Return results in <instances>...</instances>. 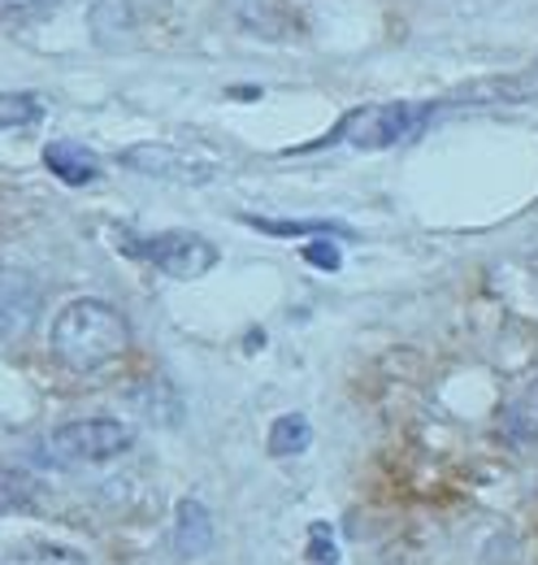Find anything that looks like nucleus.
<instances>
[{
	"instance_id": "nucleus-5",
	"label": "nucleus",
	"mask_w": 538,
	"mask_h": 565,
	"mask_svg": "<svg viewBox=\"0 0 538 565\" xmlns=\"http://www.w3.org/2000/svg\"><path fill=\"white\" fill-rule=\"evenodd\" d=\"M40 313V282L18 266H0V340H18Z\"/></svg>"
},
{
	"instance_id": "nucleus-2",
	"label": "nucleus",
	"mask_w": 538,
	"mask_h": 565,
	"mask_svg": "<svg viewBox=\"0 0 538 565\" xmlns=\"http://www.w3.org/2000/svg\"><path fill=\"white\" fill-rule=\"evenodd\" d=\"M434 114H439V105H426V100L361 105V109H352L338 122L335 136L326 143H347V148H361V152H383V148H396V143H408L412 136H421Z\"/></svg>"
},
{
	"instance_id": "nucleus-11",
	"label": "nucleus",
	"mask_w": 538,
	"mask_h": 565,
	"mask_svg": "<svg viewBox=\"0 0 538 565\" xmlns=\"http://www.w3.org/2000/svg\"><path fill=\"white\" fill-rule=\"evenodd\" d=\"M35 500H40V488H35L31 475L0 466V518H4V513H26Z\"/></svg>"
},
{
	"instance_id": "nucleus-10",
	"label": "nucleus",
	"mask_w": 538,
	"mask_h": 565,
	"mask_svg": "<svg viewBox=\"0 0 538 565\" xmlns=\"http://www.w3.org/2000/svg\"><path fill=\"white\" fill-rule=\"evenodd\" d=\"M309 444H313V426L304 414H287L269 426V452L273 457H300Z\"/></svg>"
},
{
	"instance_id": "nucleus-4",
	"label": "nucleus",
	"mask_w": 538,
	"mask_h": 565,
	"mask_svg": "<svg viewBox=\"0 0 538 565\" xmlns=\"http://www.w3.org/2000/svg\"><path fill=\"white\" fill-rule=\"evenodd\" d=\"M127 253H134L139 262L157 266L165 279H201L217 266V244L204 239L196 231H161V235H148V239H131Z\"/></svg>"
},
{
	"instance_id": "nucleus-8",
	"label": "nucleus",
	"mask_w": 538,
	"mask_h": 565,
	"mask_svg": "<svg viewBox=\"0 0 538 565\" xmlns=\"http://www.w3.org/2000/svg\"><path fill=\"white\" fill-rule=\"evenodd\" d=\"M44 166H49L66 188H87V183H96V174H100L96 152L83 148V143H69V140L49 143V148H44Z\"/></svg>"
},
{
	"instance_id": "nucleus-16",
	"label": "nucleus",
	"mask_w": 538,
	"mask_h": 565,
	"mask_svg": "<svg viewBox=\"0 0 538 565\" xmlns=\"http://www.w3.org/2000/svg\"><path fill=\"white\" fill-rule=\"evenodd\" d=\"M304 262L318 266V270H326V275H335L338 266H343V253H338V244L331 235H318V239L304 248Z\"/></svg>"
},
{
	"instance_id": "nucleus-9",
	"label": "nucleus",
	"mask_w": 538,
	"mask_h": 565,
	"mask_svg": "<svg viewBox=\"0 0 538 565\" xmlns=\"http://www.w3.org/2000/svg\"><path fill=\"white\" fill-rule=\"evenodd\" d=\"M0 565H87V557L78 553V548H69V544H49V540H40V544H18V548H9Z\"/></svg>"
},
{
	"instance_id": "nucleus-12",
	"label": "nucleus",
	"mask_w": 538,
	"mask_h": 565,
	"mask_svg": "<svg viewBox=\"0 0 538 565\" xmlns=\"http://www.w3.org/2000/svg\"><path fill=\"white\" fill-rule=\"evenodd\" d=\"M248 226L278 235V239H291V235H347L338 222H278V217H244Z\"/></svg>"
},
{
	"instance_id": "nucleus-1",
	"label": "nucleus",
	"mask_w": 538,
	"mask_h": 565,
	"mask_svg": "<svg viewBox=\"0 0 538 565\" xmlns=\"http://www.w3.org/2000/svg\"><path fill=\"white\" fill-rule=\"evenodd\" d=\"M127 344H131L127 318L109 300H96V296L69 300L66 309L53 318V335H49L53 356L74 374H92V370L118 361L127 353Z\"/></svg>"
},
{
	"instance_id": "nucleus-13",
	"label": "nucleus",
	"mask_w": 538,
	"mask_h": 565,
	"mask_svg": "<svg viewBox=\"0 0 538 565\" xmlns=\"http://www.w3.org/2000/svg\"><path fill=\"white\" fill-rule=\"evenodd\" d=\"M44 118V105L26 92H13V96H0V131L4 127H31Z\"/></svg>"
},
{
	"instance_id": "nucleus-6",
	"label": "nucleus",
	"mask_w": 538,
	"mask_h": 565,
	"mask_svg": "<svg viewBox=\"0 0 538 565\" xmlns=\"http://www.w3.org/2000/svg\"><path fill=\"white\" fill-rule=\"evenodd\" d=\"M122 166L127 170H139V174H152V179H170V183H208L217 174V166H204V161H192L174 148H161V143H139V148H127L122 152Z\"/></svg>"
},
{
	"instance_id": "nucleus-7",
	"label": "nucleus",
	"mask_w": 538,
	"mask_h": 565,
	"mask_svg": "<svg viewBox=\"0 0 538 565\" xmlns=\"http://www.w3.org/2000/svg\"><path fill=\"white\" fill-rule=\"evenodd\" d=\"M213 544H217V526H213V513L204 509V500H196V495L179 500V509H174V553L183 562H201L213 553Z\"/></svg>"
},
{
	"instance_id": "nucleus-3",
	"label": "nucleus",
	"mask_w": 538,
	"mask_h": 565,
	"mask_svg": "<svg viewBox=\"0 0 538 565\" xmlns=\"http://www.w3.org/2000/svg\"><path fill=\"white\" fill-rule=\"evenodd\" d=\"M134 444V430L118 418H78V423L57 426L49 435V452L66 466H100L122 457Z\"/></svg>"
},
{
	"instance_id": "nucleus-15",
	"label": "nucleus",
	"mask_w": 538,
	"mask_h": 565,
	"mask_svg": "<svg viewBox=\"0 0 538 565\" xmlns=\"http://www.w3.org/2000/svg\"><path fill=\"white\" fill-rule=\"evenodd\" d=\"M57 4H66V0H0V18L4 22H35V18H49Z\"/></svg>"
},
{
	"instance_id": "nucleus-17",
	"label": "nucleus",
	"mask_w": 538,
	"mask_h": 565,
	"mask_svg": "<svg viewBox=\"0 0 538 565\" xmlns=\"http://www.w3.org/2000/svg\"><path fill=\"white\" fill-rule=\"evenodd\" d=\"M313 562H322V565H335L338 557V548H335V540H331V531H322V526H313Z\"/></svg>"
},
{
	"instance_id": "nucleus-14",
	"label": "nucleus",
	"mask_w": 538,
	"mask_h": 565,
	"mask_svg": "<svg viewBox=\"0 0 538 565\" xmlns=\"http://www.w3.org/2000/svg\"><path fill=\"white\" fill-rule=\"evenodd\" d=\"M508 426H513V435H521V439H535L538 435V383L526 387L521 401L508 409Z\"/></svg>"
}]
</instances>
